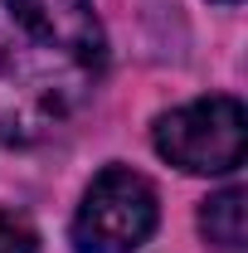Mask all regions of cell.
<instances>
[{"mask_svg":"<svg viewBox=\"0 0 248 253\" xmlns=\"http://www.w3.org/2000/svg\"><path fill=\"white\" fill-rule=\"evenodd\" d=\"M107 39L88 0H0V141L34 146L102 83Z\"/></svg>","mask_w":248,"mask_h":253,"instance_id":"cell-1","label":"cell"},{"mask_svg":"<svg viewBox=\"0 0 248 253\" xmlns=\"http://www.w3.org/2000/svg\"><path fill=\"white\" fill-rule=\"evenodd\" d=\"M248 122L239 97H200L156 122V151L190 175H224L244 161Z\"/></svg>","mask_w":248,"mask_h":253,"instance_id":"cell-2","label":"cell"},{"mask_svg":"<svg viewBox=\"0 0 248 253\" xmlns=\"http://www.w3.org/2000/svg\"><path fill=\"white\" fill-rule=\"evenodd\" d=\"M151 229H156V190L136 170L112 166L83 195V210L73 219V249L78 253H131L151 239Z\"/></svg>","mask_w":248,"mask_h":253,"instance_id":"cell-3","label":"cell"},{"mask_svg":"<svg viewBox=\"0 0 248 253\" xmlns=\"http://www.w3.org/2000/svg\"><path fill=\"white\" fill-rule=\"evenodd\" d=\"M200 229H205V239L214 249H229V253L244 249V239H248V190L229 185L219 195H209L205 210H200Z\"/></svg>","mask_w":248,"mask_h":253,"instance_id":"cell-4","label":"cell"},{"mask_svg":"<svg viewBox=\"0 0 248 253\" xmlns=\"http://www.w3.org/2000/svg\"><path fill=\"white\" fill-rule=\"evenodd\" d=\"M0 253H39V234L15 214H0Z\"/></svg>","mask_w":248,"mask_h":253,"instance_id":"cell-5","label":"cell"},{"mask_svg":"<svg viewBox=\"0 0 248 253\" xmlns=\"http://www.w3.org/2000/svg\"><path fill=\"white\" fill-rule=\"evenodd\" d=\"M224 5H234V0H224Z\"/></svg>","mask_w":248,"mask_h":253,"instance_id":"cell-6","label":"cell"}]
</instances>
